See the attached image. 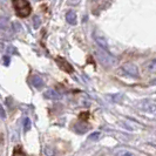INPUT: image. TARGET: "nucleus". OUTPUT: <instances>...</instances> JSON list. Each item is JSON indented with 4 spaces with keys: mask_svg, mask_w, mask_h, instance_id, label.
I'll use <instances>...</instances> for the list:
<instances>
[{
    "mask_svg": "<svg viewBox=\"0 0 156 156\" xmlns=\"http://www.w3.org/2000/svg\"><path fill=\"white\" fill-rule=\"evenodd\" d=\"M94 54H95V56H96V59H98L103 66L112 67V66H115L117 62V60L114 58V56H112L107 51H103V49H101V48L96 49V51L94 52Z\"/></svg>",
    "mask_w": 156,
    "mask_h": 156,
    "instance_id": "nucleus-1",
    "label": "nucleus"
},
{
    "mask_svg": "<svg viewBox=\"0 0 156 156\" xmlns=\"http://www.w3.org/2000/svg\"><path fill=\"white\" fill-rule=\"evenodd\" d=\"M13 6L16 8V14L21 18L30 16L32 8L30 4L27 2V0H13Z\"/></svg>",
    "mask_w": 156,
    "mask_h": 156,
    "instance_id": "nucleus-2",
    "label": "nucleus"
},
{
    "mask_svg": "<svg viewBox=\"0 0 156 156\" xmlns=\"http://www.w3.org/2000/svg\"><path fill=\"white\" fill-rule=\"evenodd\" d=\"M121 72H125L126 75H128V76H132V78H139V68H137V66L136 65H134V63H125L120 69H119V73H121Z\"/></svg>",
    "mask_w": 156,
    "mask_h": 156,
    "instance_id": "nucleus-3",
    "label": "nucleus"
},
{
    "mask_svg": "<svg viewBox=\"0 0 156 156\" xmlns=\"http://www.w3.org/2000/svg\"><path fill=\"white\" fill-rule=\"evenodd\" d=\"M93 37H94L95 42L98 44V46L100 47L101 49H103V51H108V42H107V39H106V38L102 35L101 33L95 32Z\"/></svg>",
    "mask_w": 156,
    "mask_h": 156,
    "instance_id": "nucleus-4",
    "label": "nucleus"
},
{
    "mask_svg": "<svg viewBox=\"0 0 156 156\" xmlns=\"http://www.w3.org/2000/svg\"><path fill=\"white\" fill-rule=\"evenodd\" d=\"M56 63H58V66L63 70V72H66V73H73L74 69H73V67H72V65H70L66 59H63V58H56Z\"/></svg>",
    "mask_w": 156,
    "mask_h": 156,
    "instance_id": "nucleus-5",
    "label": "nucleus"
},
{
    "mask_svg": "<svg viewBox=\"0 0 156 156\" xmlns=\"http://www.w3.org/2000/svg\"><path fill=\"white\" fill-rule=\"evenodd\" d=\"M31 83H32V86L34 87V88H37V89H41L42 87L45 86L44 80H42V78H40L39 75H34V76H32Z\"/></svg>",
    "mask_w": 156,
    "mask_h": 156,
    "instance_id": "nucleus-6",
    "label": "nucleus"
},
{
    "mask_svg": "<svg viewBox=\"0 0 156 156\" xmlns=\"http://www.w3.org/2000/svg\"><path fill=\"white\" fill-rule=\"evenodd\" d=\"M45 98L46 99H48V100H54V101H56V100H60V94L58 93L56 90H54V89H48L47 92H45Z\"/></svg>",
    "mask_w": 156,
    "mask_h": 156,
    "instance_id": "nucleus-7",
    "label": "nucleus"
},
{
    "mask_svg": "<svg viewBox=\"0 0 156 156\" xmlns=\"http://www.w3.org/2000/svg\"><path fill=\"white\" fill-rule=\"evenodd\" d=\"M74 129H75V132L79 134H83L86 133L87 130L89 129L88 128V126L86 125V123H82V122H79V123H76V125L74 126Z\"/></svg>",
    "mask_w": 156,
    "mask_h": 156,
    "instance_id": "nucleus-8",
    "label": "nucleus"
},
{
    "mask_svg": "<svg viewBox=\"0 0 156 156\" xmlns=\"http://www.w3.org/2000/svg\"><path fill=\"white\" fill-rule=\"evenodd\" d=\"M146 69L148 73H155L156 72V58L155 59H151L150 61L147 62L146 65Z\"/></svg>",
    "mask_w": 156,
    "mask_h": 156,
    "instance_id": "nucleus-9",
    "label": "nucleus"
},
{
    "mask_svg": "<svg viewBox=\"0 0 156 156\" xmlns=\"http://www.w3.org/2000/svg\"><path fill=\"white\" fill-rule=\"evenodd\" d=\"M66 20H67L70 25H75V23H76V14H75V12H73V11L67 12V14H66Z\"/></svg>",
    "mask_w": 156,
    "mask_h": 156,
    "instance_id": "nucleus-10",
    "label": "nucleus"
},
{
    "mask_svg": "<svg viewBox=\"0 0 156 156\" xmlns=\"http://www.w3.org/2000/svg\"><path fill=\"white\" fill-rule=\"evenodd\" d=\"M9 20L6 16H0V30H7Z\"/></svg>",
    "mask_w": 156,
    "mask_h": 156,
    "instance_id": "nucleus-11",
    "label": "nucleus"
},
{
    "mask_svg": "<svg viewBox=\"0 0 156 156\" xmlns=\"http://www.w3.org/2000/svg\"><path fill=\"white\" fill-rule=\"evenodd\" d=\"M115 156H135V154L127 149H120L115 153Z\"/></svg>",
    "mask_w": 156,
    "mask_h": 156,
    "instance_id": "nucleus-12",
    "label": "nucleus"
},
{
    "mask_svg": "<svg viewBox=\"0 0 156 156\" xmlns=\"http://www.w3.org/2000/svg\"><path fill=\"white\" fill-rule=\"evenodd\" d=\"M23 129H25V132H28L31 129V120L28 117H26L23 121Z\"/></svg>",
    "mask_w": 156,
    "mask_h": 156,
    "instance_id": "nucleus-13",
    "label": "nucleus"
},
{
    "mask_svg": "<svg viewBox=\"0 0 156 156\" xmlns=\"http://www.w3.org/2000/svg\"><path fill=\"white\" fill-rule=\"evenodd\" d=\"M13 156H26V155L23 154V151L21 150L20 146H18V147H16L14 151H13Z\"/></svg>",
    "mask_w": 156,
    "mask_h": 156,
    "instance_id": "nucleus-14",
    "label": "nucleus"
},
{
    "mask_svg": "<svg viewBox=\"0 0 156 156\" xmlns=\"http://www.w3.org/2000/svg\"><path fill=\"white\" fill-rule=\"evenodd\" d=\"M44 151H45V154L47 156H54V151H53V149L51 148V147H46Z\"/></svg>",
    "mask_w": 156,
    "mask_h": 156,
    "instance_id": "nucleus-15",
    "label": "nucleus"
},
{
    "mask_svg": "<svg viewBox=\"0 0 156 156\" xmlns=\"http://www.w3.org/2000/svg\"><path fill=\"white\" fill-rule=\"evenodd\" d=\"M33 21H34V27L35 28H38L40 26V23H41V20H40V18L38 16H34V19H33Z\"/></svg>",
    "mask_w": 156,
    "mask_h": 156,
    "instance_id": "nucleus-16",
    "label": "nucleus"
},
{
    "mask_svg": "<svg viewBox=\"0 0 156 156\" xmlns=\"http://www.w3.org/2000/svg\"><path fill=\"white\" fill-rule=\"evenodd\" d=\"M99 136H100V133H93L90 136H89V140H92V141H95V140H98L99 139Z\"/></svg>",
    "mask_w": 156,
    "mask_h": 156,
    "instance_id": "nucleus-17",
    "label": "nucleus"
},
{
    "mask_svg": "<svg viewBox=\"0 0 156 156\" xmlns=\"http://www.w3.org/2000/svg\"><path fill=\"white\" fill-rule=\"evenodd\" d=\"M0 117L1 119H5L6 117V113H5V110H4V108L0 106Z\"/></svg>",
    "mask_w": 156,
    "mask_h": 156,
    "instance_id": "nucleus-18",
    "label": "nucleus"
},
{
    "mask_svg": "<svg viewBox=\"0 0 156 156\" xmlns=\"http://www.w3.org/2000/svg\"><path fill=\"white\" fill-rule=\"evenodd\" d=\"M13 26H14V28H16V31H20V23H13Z\"/></svg>",
    "mask_w": 156,
    "mask_h": 156,
    "instance_id": "nucleus-19",
    "label": "nucleus"
},
{
    "mask_svg": "<svg viewBox=\"0 0 156 156\" xmlns=\"http://www.w3.org/2000/svg\"><path fill=\"white\" fill-rule=\"evenodd\" d=\"M4 61H5V65L8 66V63H9V58H8V56H5V58H4Z\"/></svg>",
    "mask_w": 156,
    "mask_h": 156,
    "instance_id": "nucleus-20",
    "label": "nucleus"
}]
</instances>
